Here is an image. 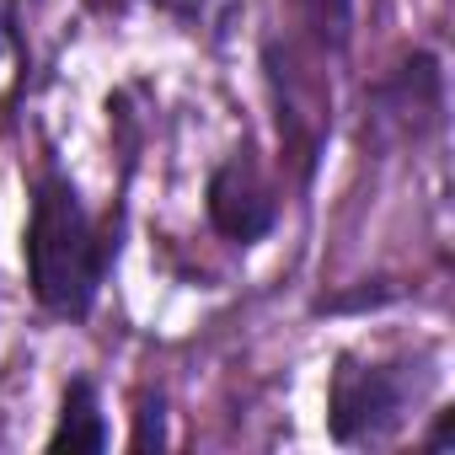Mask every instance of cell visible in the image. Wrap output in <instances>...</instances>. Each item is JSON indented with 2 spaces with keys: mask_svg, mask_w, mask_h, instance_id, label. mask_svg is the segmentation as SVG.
Segmentation results:
<instances>
[{
  "mask_svg": "<svg viewBox=\"0 0 455 455\" xmlns=\"http://www.w3.org/2000/svg\"><path fill=\"white\" fill-rule=\"evenodd\" d=\"M134 450H161L166 444V412H161V396H145L140 402V412H134V439H129Z\"/></svg>",
  "mask_w": 455,
  "mask_h": 455,
  "instance_id": "6",
  "label": "cell"
},
{
  "mask_svg": "<svg viewBox=\"0 0 455 455\" xmlns=\"http://www.w3.org/2000/svg\"><path fill=\"white\" fill-rule=\"evenodd\" d=\"M204 209H209V225L225 236V242H236V247H252L274 231V193L268 182L258 177L252 161L231 156V161H220L214 177H209V193H204Z\"/></svg>",
  "mask_w": 455,
  "mask_h": 455,
  "instance_id": "3",
  "label": "cell"
},
{
  "mask_svg": "<svg viewBox=\"0 0 455 455\" xmlns=\"http://www.w3.org/2000/svg\"><path fill=\"white\" fill-rule=\"evenodd\" d=\"M434 386L428 359H338L327 391V434L338 444H386L402 434L423 391Z\"/></svg>",
  "mask_w": 455,
  "mask_h": 455,
  "instance_id": "2",
  "label": "cell"
},
{
  "mask_svg": "<svg viewBox=\"0 0 455 455\" xmlns=\"http://www.w3.org/2000/svg\"><path fill=\"white\" fill-rule=\"evenodd\" d=\"M156 12H166L177 28H188V33H209V38H225L236 28V17H242V6L247 0H150Z\"/></svg>",
  "mask_w": 455,
  "mask_h": 455,
  "instance_id": "5",
  "label": "cell"
},
{
  "mask_svg": "<svg viewBox=\"0 0 455 455\" xmlns=\"http://www.w3.org/2000/svg\"><path fill=\"white\" fill-rule=\"evenodd\" d=\"M306 6H311V17L322 22V33H332V38H343V33H348L354 0H306Z\"/></svg>",
  "mask_w": 455,
  "mask_h": 455,
  "instance_id": "7",
  "label": "cell"
},
{
  "mask_svg": "<svg viewBox=\"0 0 455 455\" xmlns=\"http://www.w3.org/2000/svg\"><path fill=\"white\" fill-rule=\"evenodd\" d=\"M49 450H108V423H102V402L92 380L65 386V407L49 434Z\"/></svg>",
  "mask_w": 455,
  "mask_h": 455,
  "instance_id": "4",
  "label": "cell"
},
{
  "mask_svg": "<svg viewBox=\"0 0 455 455\" xmlns=\"http://www.w3.org/2000/svg\"><path fill=\"white\" fill-rule=\"evenodd\" d=\"M22 258H28V284H33L44 311L81 322L97 306V290L108 274V242L92 225L81 193L65 177H44L33 188Z\"/></svg>",
  "mask_w": 455,
  "mask_h": 455,
  "instance_id": "1",
  "label": "cell"
}]
</instances>
